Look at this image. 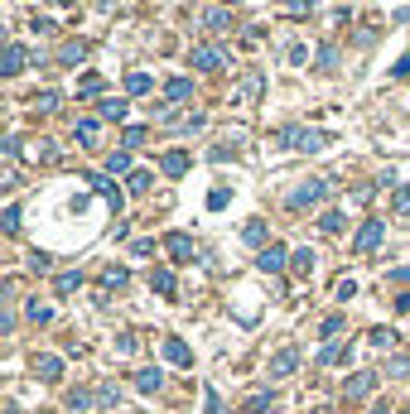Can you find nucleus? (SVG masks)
<instances>
[{
    "label": "nucleus",
    "mask_w": 410,
    "mask_h": 414,
    "mask_svg": "<svg viewBox=\"0 0 410 414\" xmlns=\"http://www.w3.org/2000/svg\"><path fill=\"white\" fill-rule=\"evenodd\" d=\"M164 251H169L179 265H184V260H194V241H189L184 231H169V236H164Z\"/></svg>",
    "instance_id": "6"
},
{
    "label": "nucleus",
    "mask_w": 410,
    "mask_h": 414,
    "mask_svg": "<svg viewBox=\"0 0 410 414\" xmlns=\"http://www.w3.org/2000/svg\"><path fill=\"white\" fill-rule=\"evenodd\" d=\"M290 10H295V15H309V10H314V0H290Z\"/></svg>",
    "instance_id": "43"
},
{
    "label": "nucleus",
    "mask_w": 410,
    "mask_h": 414,
    "mask_svg": "<svg viewBox=\"0 0 410 414\" xmlns=\"http://www.w3.org/2000/svg\"><path fill=\"white\" fill-rule=\"evenodd\" d=\"M207 207L222 212V207H227V188H212V193H207Z\"/></svg>",
    "instance_id": "36"
},
{
    "label": "nucleus",
    "mask_w": 410,
    "mask_h": 414,
    "mask_svg": "<svg viewBox=\"0 0 410 414\" xmlns=\"http://www.w3.org/2000/svg\"><path fill=\"white\" fill-rule=\"evenodd\" d=\"M164 361H174V366H194L189 342H184V337H164Z\"/></svg>",
    "instance_id": "7"
},
{
    "label": "nucleus",
    "mask_w": 410,
    "mask_h": 414,
    "mask_svg": "<svg viewBox=\"0 0 410 414\" xmlns=\"http://www.w3.org/2000/svg\"><path fill=\"white\" fill-rule=\"evenodd\" d=\"M126 188H130V193H145V188H150V174H145V169H135V174L126 179Z\"/></svg>",
    "instance_id": "29"
},
{
    "label": "nucleus",
    "mask_w": 410,
    "mask_h": 414,
    "mask_svg": "<svg viewBox=\"0 0 410 414\" xmlns=\"http://www.w3.org/2000/svg\"><path fill=\"white\" fill-rule=\"evenodd\" d=\"M5 414H19V410H15V405H10V410H5Z\"/></svg>",
    "instance_id": "44"
},
{
    "label": "nucleus",
    "mask_w": 410,
    "mask_h": 414,
    "mask_svg": "<svg viewBox=\"0 0 410 414\" xmlns=\"http://www.w3.org/2000/svg\"><path fill=\"white\" fill-rule=\"evenodd\" d=\"M92 405H97V390H73L68 395V410H78V414H87Z\"/></svg>",
    "instance_id": "16"
},
{
    "label": "nucleus",
    "mask_w": 410,
    "mask_h": 414,
    "mask_svg": "<svg viewBox=\"0 0 410 414\" xmlns=\"http://www.w3.org/2000/svg\"><path fill=\"white\" fill-rule=\"evenodd\" d=\"M194 68H203V73H217V68H222V48H212V44L194 48Z\"/></svg>",
    "instance_id": "9"
},
{
    "label": "nucleus",
    "mask_w": 410,
    "mask_h": 414,
    "mask_svg": "<svg viewBox=\"0 0 410 414\" xmlns=\"http://www.w3.org/2000/svg\"><path fill=\"white\" fill-rule=\"evenodd\" d=\"M24 318H29V323H39V327H44V323H49V318H53V309H49V304H39V299H29V304H24Z\"/></svg>",
    "instance_id": "17"
},
{
    "label": "nucleus",
    "mask_w": 410,
    "mask_h": 414,
    "mask_svg": "<svg viewBox=\"0 0 410 414\" xmlns=\"http://www.w3.org/2000/svg\"><path fill=\"white\" fill-rule=\"evenodd\" d=\"M318 226H323V231H343V212H323Z\"/></svg>",
    "instance_id": "32"
},
{
    "label": "nucleus",
    "mask_w": 410,
    "mask_h": 414,
    "mask_svg": "<svg viewBox=\"0 0 410 414\" xmlns=\"http://www.w3.org/2000/svg\"><path fill=\"white\" fill-rule=\"evenodd\" d=\"M266 236H271V226H266L261 217H251V222L241 226V241H246V246H266Z\"/></svg>",
    "instance_id": "12"
},
{
    "label": "nucleus",
    "mask_w": 410,
    "mask_h": 414,
    "mask_svg": "<svg viewBox=\"0 0 410 414\" xmlns=\"http://www.w3.org/2000/svg\"><path fill=\"white\" fill-rule=\"evenodd\" d=\"M338 332H343V318H338V313H333V318H323V337H338Z\"/></svg>",
    "instance_id": "39"
},
{
    "label": "nucleus",
    "mask_w": 410,
    "mask_h": 414,
    "mask_svg": "<svg viewBox=\"0 0 410 414\" xmlns=\"http://www.w3.org/2000/svg\"><path fill=\"white\" fill-rule=\"evenodd\" d=\"M372 347H396V332H386V327H372Z\"/></svg>",
    "instance_id": "33"
},
{
    "label": "nucleus",
    "mask_w": 410,
    "mask_h": 414,
    "mask_svg": "<svg viewBox=\"0 0 410 414\" xmlns=\"http://www.w3.org/2000/svg\"><path fill=\"white\" fill-rule=\"evenodd\" d=\"M106 169H111V174H130V150H116V154L106 159Z\"/></svg>",
    "instance_id": "24"
},
{
    "label": "nucleus",
    "mask_w": 410,
    "mask_h": 414,
    "mask_svg": "<svg viewBox=\"0 0 410 414\" xmlns=\"http://www.w3.org/2000/svg\"><path fill=\"white\" fill-rule=\"evenodd\" d=\"M116 352H121V357H130V352H135V337H130V332H121V337H116Z\"/></svg>",
    "instance_id": "40"
},
{
    "label": "nucleus",
    "mask_w": 410,
    "mask_h": 414,
    "mask_svg": "<svg viewBox=\"0 0 410 414\" xmlns=\"http://www.w3.org/2000/svg\"><path fill=\"white\" fill-rule=\"evenodd\" d=\"M102 116L106 120H126V97H111V102L102 106Z\"/></svg>",
    "instance_id": "26"
},
{
    "label": "nucleus",
    "mask_w": 410,
    "mask_h": 414,
    "mask_svg": "<svg viewBox=\"0 0 410 414\" xmlns=\"http://www.w3.org/2000/svg\"><path fill=\"white\" fill-rule=\"evenodd\" d=\"M160 169H164L169 179H184V174H189V154H184V150H169V154L160 159Z\"/></svg>",
    "instance_id": "10"
},
{
    "label": "nucleus",
    "mask_w": 410,
    "mask_h": 414,
    "mask_svg": "<svg viewBox=\"0 0 410 414\" xmlns=\"http://www.w3.org/2000/svg\"><path fill=\"white\" fill-rule=\"evenodd\" d=\"M78 140L83 145H97V120H78Z\"/></svg>",
    "instance_id": "28"
},
{
    "label": "nucleus",
    "mask_w": 410,
    "mask_h": 414,
    "mask_svg": "<svg viewBox=\"0 0 410 414\" xmlns=\"http://www.w3.org/2000/svg\"><path fill=\"white\" fill-rule=\"evenodd\" d=\"M92 188H97V193H106V198H111V207H121V193L111 188V179H106V174H92Z\"/></svg>",
    "instance_id": "22"
},
{
    "label": "nucleus",
    "mask_w": 410,
    "mask_h": 414,
    "mask_svg": "<svg viewBox=\"0 0 410 414\" xmlns=\"http://www.w3.org/2000/svg\"><path fill=\"white\" fill-rule=\"evenodd\" d=\"M271 400H275V395H271V390H261V395H251V400H246V410L261 414V410H271Z\"/></svg>",
    "instance_id": "31"
},
{
    "label": "nucleus",
    "mask_w": 410,
    "mask_h": 414,
    "mask_svg": "<svg viewBox=\"0 0 410 414\" xmlns=\"http://www.w3.org/2000/svg\"><path fill=\"white\" fill-rule=\"evenodd\" d=\"M102 285H111V289H121V285H126V270H121V265H111V270L102 275Z\"/></svg>",
    "instance_id": "34"
},
{
    "label": "nucleus",
    "mask_w": 410,
    "mask_h": 414,
    "mask_svg": "<svg viewBox=\"0 0 410 414\" xmlns=\"http://www.w3.org/2000/svg\"><path fill=\"white\" fill-rule=\"evenodd\" d=\"M5 231H10V236L19 231V207H5Z\"/></svg>",
    "instance_id": "37"
},
{
    "label": "nucleus",
    "mask_w": 410,
    "mask_h": 414,
    "mask_svg": "<svg viewBox=\"0 0 410 414\" xmlns=\"http://www.w3.org/2000/svg\"><path fill=\"white\" fill-rule=\"evenodd\" d=\"M401 414H410V405H406V410H401Z\"/></svg>",
    "instance_id": "45"
},
{
    "label": "nucleus",
    "mask_w": 410,
    "mask_h": 414,
    "mask_svg": "<svg viewBox=\"0 0 410 414\" xmlns=\"http://www.w3.org/2000/svg\"><path fill=\"white\" fill-rule=\"evenodd\" d=\"M372 390H377V376H372V371H357V376H348V386H343L348 400H362V395H372Z\"/></svg>",
    "instance_id": "5"
},
{
    "label": "nucleus",
    "mask_w": 410,
    "mask_h": 414,
    "mask_svg": "<svg viewBox=\"0 0 410 414\" xmlns=\"http://www.w3.org/2000/svg\"><path fill=\"white\" fill-rule=\"evenodd\" d=\"M290 265H295V275H309V270H314V251H295Z\"/></svg>",
    "instance_id": "25"
},
{
    "label": "nucleus",
    "mask_w": 410,
    "mask_h": 414,
    "mask_svg": "<svg viewBox=\"0 0 410 414\" xmlns=\"http://www.w3.org/2000/svg\"><path fill=\"white\" fill-rule=\"evenodd\" d=\"M126 92H130V97H145V92H150V78H145V73H130V78H126Z\"/></svg>",
    "instance_id": "23"
},
{
    "label": "nucleus",
    "mask_w": 410,
    "mask_h": 414,
    "mask_svg": "<svg viewBox=\"0 0 410 414\" xmlns=\"http://www.w3.org/2000/svg\"><path fill=\"white\" fill-rule=\"evenodd\" d=\"M203 24H207V29H227V24H232V15H227V10H207Z\"/></svg>",
    "instance_id": "30"
},
{
    "label": "nucleus",
    "mask_w": 410,
    "mask_h": 414,
    "mask_svg": "<svg viewBox=\"0 0 410 414\" xmlns=\"http://www.w3.org/2000/svg\"><path fill=\"white\" fill-rule=\"evenodd\" d=\"M150 285H155V294L174 299V275H169V270H155V275H150Z\"/></svg>",
    "instance_id": "19"
},
{
    "label": "nucleus",
    "mask_w": 410,
    "mask_h": 414,
    "mask_svg": "<svg viewBox=\"0 0 410 414\" xmlns=\"http://www.w3.org/2000/svg\"><path fill=\"white\" fill-rule=\"evenodd\" d=\"M285 265H290V251H285V246H266V251L256 255V270H266V275H280Z\"/></svg>",
    "instance_id": "4"
},
{
    "label": "nucleus",
    "mask_w": 410,
    "mask_h": 414,
    "mask_svg": "<svg viewBox=\"0 0 410 414\" xmlns=\"http://www.w3.org/2000/svg\"><path fill=\"white\" fill-rule=\"evenodd\" d=\"M78 285H83V270H63V275L53 280V289H58V294H73Z\"/></svg>",
    "instance_id": "18"
},
{
    "label": "nucleus",
    "mask_w": 410,
    "mask_h": 414,
    "mask_svg": "<svg viewBox=\"0 0 410 414\" xmlns=\"http://www.w3.org/2000/svg\"><path fill=\"white\" fill-rule=\"evenodd\" d=\"M338 361H348V347H343V342H328V347L318 352V366H338Z\"/></svg>",
    "instance_id": "15"
},
{
    "label": "nucleus",
    "mask_w": 410,
    "mask_h": 414,
    "mask_svg": "<svg viewBox=\"0 0 410 414\" xmlns=\"http://www.w3.org/2000/svg\"><path fill=\"white\" fill-rule=\"evenodd\" d=\"M295 366H300V352H295V347H285V352H275V361H271V376L280 381V376H290Z\"/></svg>",
    "instance_id": "11"
},
{
    "label": "nucleus",
    "mask_w": 410,
    "mask_h": 414,
    "mask_svg": "<svg viewBox=\"0 0 410 414\" xmlns=\"http://www.w3.org/2000/svg\"><path fill=\"white\" fill-rule=\"evenodd\" d=\"M58 58H63V63H78V58H83V44H68V48H63Z\"/></svg>",
    "instance_id": "42"
},
{
    "label": "nucleus",
    "mask_w": 410,
    "mask_h": 414,
    "mask_svg": "<svg viewBox=\"0 0 410 414\" xmlns=\"http://www.w3.org/2000/svg\"><path fill=\"white\" fill-rule=\"evenodd\" d=\"M102 92H106V82L97 78V73H87V78L78 82V97H102Z\"/></svg>",
    "instance_id": "20"
},
{
    "label": "nucleus",
    "mask_w": 410,
    "mask_h": 414,
    "mask_svg": "<svg viewBox=\"0 0 410 414\" xmlns=\"http://www.w3.org/2000/svg\"><path fill=\"white\" fill-rule=\"evenodd\" d=\"M164 97H169V102H189V97H194V82H189V78H169Z\"/></svg>",
    "instance_id": "14"
},
{
    "label": "nucleus",
    "mask_w": 410,
    "mask_h": 414,
    "mask_svg": "<svg viewBox=\"0 0 410 414\" xmlns=\"http://www.w3.org/2000/svg\"><path fill=\"white\" fill-rule=\"evenodd\" d=\"M391 203H396L401 217H410V188H396V198H391Z\"/></svg>",
    "instance_id": "35"
},
{
    "label": "nucleus",
    "mask_w": 410,
    "mask_h": 414,
    "mask_svg": "<svg viewBox=\"0 0 410 414\" xmlns=\"http://www.w3.org/2000/svg\"><path fill=\"white\" fill-rule=\"evenodd\" d=\"M160 386H164V376H160L155 366H145V371H135V390H140V395H155Z\"/></svg>",
    "instance_id": "13"
},
{
    "label": "nucleus",
    "mask_w": 410,
    "mask_h": 414,
    "mask_svg": "<svg viewBox=\"0 0 410 414\" xmlns=\"http://www.w3.org/2000/svg\"><path fill=\"white\" fill-rule=\"evenodd\" d=\"M203 405H207V414H222V400H217V390H203Z\"/></svg>",
    "instance_id": "41"
},
{
    "label": "nucleus",
    "mask_w": 410,
    "mask_h": 414,
    "mask_svg": "<svg viewBox=\"0 0 410 414\" xmlns=\"http://www.w3.org/2000/svg\"><path fill=\"white\" fill-rule=\"evenodd\" d=\"M352 294H357V280H338V299H343V304H348V299H352Z\"/></svg>",
    "instance_id": "38"
},
{
    "label": "nucleus",
    "mask_w": 410,
    "mask_h": 414,
    "mask_svg": "<svg viewBox=\"0 0 410 414\" xmlns=\"http://www.w3.org/2000/svg\"><path fill=\"white\" fill-rule=\"evenodd\" d=\"M382 241H386V226H382V222L372 217V222H362V226H357V241H352V246H357L362 255H372V251H377Z\"/></svg>",
    "instance_id": "2"
},
{
    "label": "nucleus",
    "mask_w": 410,
    "mask_h": 414,
    "mask_svg": "<svg viewBox=\"0 0 410 414\" xmlns=\"http://www.w3.org/2000/svg\"><path fill=\"white\" fill-rule=\"evenodd\" d=\"M34 376L49 381V386H58V381H63V361H58V357H34Z\"/></svg>",
    "instance_id": "8"
},
{
    "label": "nucleus",
    "mask_w": 410,
    "mask_h": 414,
    "mask_svg": "<svg viewBox=\"0 0 410 414\" xmlns=\"http://www.w3.org/2000/svg\"><path fill=\"white\" fill-rule=\"evenodd\" d=\"M318 198H323V179H305V183H300V188H295V193L285 198V207H295V212H305V207H314Z\"/></svg>",
    "instance_id": "1"
},
{
    "label": "nucleus",
    "mask_w": 410,
    "mask_h": 414,
    "mask_svg": "<svg viewBox=\"0 0 410 414\" xmlns=\"http://www.w3.org/2000/svg\"><path fill=\"white\" fill-rule=\"evenodd\" d=\"M140 145H145V125H130L126 140H121V150H140Z\"/></svg>",
    "instance_id": "27"
},
{
    "label": "nucleus",
    "mask_w": 410,
    "mask_h": 414,
    "mask_svg": "<svg viewBox=\"0 0 410 414\" xmlns=\"http://www.w3.org/2000/svg\"><path fill=\"white\" fill-rule=\"evenodd\" d=\"M280 145H290V150H323V135L290 125V130H280Z\"/></svg>",
    "instance_id": "3"
},
{
    "label": "nucleus",
    "mask_w": 410,
    "mask_h": 414,
    "mask_svg": "<svg viewBox=\"0 0 410 414\" xmlns=\"http://www.w3.org/2000/svg\"><path fill=\"white\" fill-rule=\"evenodd\" d=\"M19 68H24V48H5V68H0V73H5V78H15Z\"/></svg>",
    "instance_id": "21"
}]
</instances>
